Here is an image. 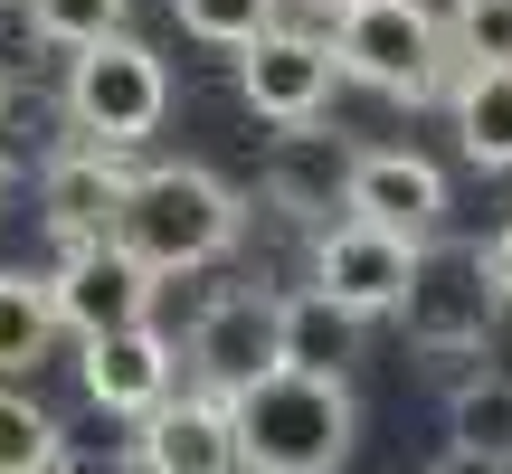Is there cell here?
Returning a JSON list of instances; mask_svg holds the SVG:
<instances>
[{"mask_svg": "<svg viewBox=\"0 0 512 474\" xmlns=\"http://www.w3.org/2000/svg\"><path fill=\"white\" fill-rule=\"evenodd\" d=\"M238 418V474H342L351 456V380H304V370H266L247 399H228Z\"/></svg>", "mask_w": 512, "mask_h": 474, "instance_id": "obj_2", "label": "cell"}, {"mask_svg": "<svg viewBox=\"0 0 512 474\" xmlns=\"http://www.w3.org/2000/svg\"><path fill=\"white\" fill-rule=\"evenodd\" d=\"M408 266H418V247H408V237H389V228H370V219H332V228H313V294L351 304L361 323L399 313Z\"/></svg>", "mask_w": 512, "mask_h": 474, "instance_id": "obj_9", "label": "cell"}, {"mask_svg": "<svg viewBox=\"0 0 512 474\" xmlns=\"http://www.w3.org/2000/svg\"><path fill=\"white\" fill-rule=\"evenodd\" d=\"M361 332H370L361 313L332 304V294H313V285L275 294V361L304 370V380H342V370L361 361Z\"/></svg>", "mask_w": 512, "mask_h": 474, "instance_id": "obj_15", "label": "cell"}, {"mask_svg": "<svg viewBox=\"0 0 512 474\" xmlns=\"http://www.w3.org/2000/svg\"><path fill=\"white\" fill-rule=\"evenodd\" d=\"M332 57H342L351 86L389 95V105H437L456 86V48H446V19L427 0H342Z\"/></svg>", "mask_w": 512, "mask_h": 474, "instance_id": "obj_3", "label": "cell"}, {"mask_svg": "<svg viewBox=\"0 0 512 474\" xmlns=\"http://www.w3.org/2000/svg\"><path fill=\"white\" fill-rule=\"evenodd\" d=\"M29 10V38H48V48H95V38H124V10L133 0H19Z\"/></svg>", "mask_w": 512, "mask_h": 474, "instance_id": "obj_20", "label": "cell"}, {"mask_svg": "<svg viewBox=\"0 0 512 474\" xmlns=\"http://www.w3.org/2000/svg\"><path fill=\"white\" fill-rule=\"evenodd\" d=\"M0 105H10V76H0Z\"/></svg>", "mask_w": 512, "mask_h": 474, "instance_id": "obj_26", "label": "cell"}, {"mask_svg": "<svg viewBox=\"0 0 512 474\" xmlns=\"http://www.w3.org/2000/svg\"><path fill=\"white\" fill-rule=\"evenodd\" d=\"M133 465L143 474H238V418L209 389H171L143 427H133Z\"/></svg>", "mask_w": 512, "mask_h": 474, "instance_id": "obj_12", "label": "cell"}, {"mask_svg": "<svg viewBox=\"0 0 512 474\" xmlns=\"http://www.w3.org/2000/svg\"><path fill=\"white\" fill-rule=\"evenodd\" d=\"M427 474H512V465H494V456H465V446H446V456L427 465Z\"/></svg>", "mask_w": 512, "mask_h": 474, "instance_id": "obj_24", "label": "cell"}, {"mask_svg": "<svg viewBox=\"0 0 512 474\" xmlns=\"http://www.w3.org/2000/svg\"><path fill=\"white\" fill-rule=\"evenodd\" d=\"M332 86H342V57H332V38H313V29H285V19H275L256 48H238V105L256 114V124H275V133L323 124Z\"/></svg>", "mask_w": 512, "mask_h": 474, "instance_id": "obj_7", "label": "cell"}, {"mask_svg": "<svg viewBox=\"0 0 512 474\" xmlns=\"http://www.w3.org/2000/svg\"><path fill=\"white\" fill-rule=\"evenodd\" d=\"M399 323H408V351H427V361H475V351H494L503 294H494L484 247H465V237H427L418 266H408Z\"/></svg>", "mask_w": 512, "mask_h": 474, "instance_id": "obj_4", "label": "cell"}, {"mask_svg": "<svg viewBox=\"0 0 512 474\" xmlns=\"http://www.w3.org/2000/svg\"><path fill=\"white\" fill-rule=\"evenodd\" d=\"M238 228H247V200L219 181V171H200V162H143L105 237L133 247L152 275H200V266H219V256L238 247Z\"/></svg>", "mask_w": 512, "mask_h": 474, "instance_id": "obj_1", "label": "cell"}, {"mask_svg": "<svg viewBox=\"0 0 512 474\" xmlns=\"http://www.w3.org/2000/svg\"><path fill=\"white\" fill-rule=\"evenodd\" d=\"M124 190H133V162H124V152H105V143H57L48 171H38V209H48L57 247L105 237L114 209H124Z\"/></svg>", "mask_w": 512, "mask_h": 474, "instance_id": "obj_13", "label": "cell"}, {"mask_svg": "<svg viewBox=\"0 0 512 474\" xmlns=\"http://www.w3.org/2000/svg\"><path fill=\"white\" fill-rule=\"evenodd\" d=\"M76 380H86V399L105 408V418H133V427H143L152 408L181 389V351H171L152 323H133V332H95V342L76 351Z\"/></svg>", "mask_w": 512, "mask_h": 474, "instance_id": "obj_11", "label": "cell"}, {"mask_svg": "<svg viewBox=\"0 0 512 474\" xmlns=\"http://www.w3.org/2000/svg\"><path fill=\"white\" fill-rule=\"evenodd\" d=\"M10 200H19V162L0 152V209H10Z\"/></svg>", "mask_w": 512, "mask_h": 474, "instance_id": "obj_25", "label": "cell"}, {"mask_svg": "<svg viewBox=\"0 0 512 474\" xmlns=\"http://www.w3.org/2000/svg\"><path fill=\"white\" fill-rule=\"evenodd\" d=\"M171 19H181L200 48H256V38L275 29V0H171Z\"/></svg>", "mask_w": 512, "mask_h": 474, "instance_id": "obj_21", "label": "cell"}, {"mask_svg": "<svg viewBox=\"0 0 512 474\" xmlns=\"http://www.w3.org/2000/svg\"><path fill=\"white\" fill-rule=\"evenodd\" d=\"M446 114H456V143L475 171H512V67H456Z\"/></svg>", "mask_w": 512, "mask_h": 474, "instance_id": "obj_16", "label": "cell"}, {"mask_svg": "<svg viewBox=\"0 0 512 474\" xmlns=\"http://www.w3.org/2000/svg\"><path fill=\"white\" fill-rule=\"evenodd\" d=\"M162 114H171V76H162V57H152L133 29L67 57V124H76V143L133 152V143L162 133Z\"/></svg>", "mask_w": 512, "mask_h": 474, "instance_id": "obj_5", "label": "cell"}, {"mask_svg": "<svg viewBox=\"0 0 512 474\" xmlns=\"http://www.w3.org/2000/svg\"><path fill=\"white\" fill-rule=\"evenodd\" d=\"M342 219H370L408 247L446 228V171L408 143H380V152H351V190H342Z\"/></svg>", "mask_w": 512, "mask_h": 474, "instance_id": "obj_10", "label": "cell"}, {"mask_svg": "<svg viewBox=\"0 0 512 474\" xmlns=\"http://www.w3.org/2000/svg\"><path fill=\"white\" fill-rule=\"evenodd\" d=\"M342 190H351V143L342 133H275V152H266V209H285V219H304V228H332V209H342Z\"/></svg>", "mask_w": 512, "mask_h": 474, "instance_id": "obj_14", "label": "cell"}, {"mask_svg": "<svg viewBox=\"0 0 512 474\" xmlns=\"http://www.w3.org/2000/svg\"><path fill=\"white\" fill-rule=\"evenodd\" d=\"M484 266H494V294H503V313H512V228L484 237Z\"/></svg>", "mask_w": 512, "mask_h": 474, "instance_id": "obj_23", "label": "cell"}, {"mask_svg": "<svg viewBox=\"0 0 512 474\" xmlns=\"http://www.w3.org/2000/svg\"><path fill=\"white\" fill-rule=\"evenodd\" d=\"M446 437H456L465 456L512 465V380L503 370H465V380L446 389Z\"/></svg>", "mask_w": 512, "mask_h": 474, "instance_id": "obj_17", "label": "cell"}, {"mask_svg": "<svg viewBox=\"0 0 512 474\" xmlns=\"http://www.w3.org/2000/svg\"><path fill=\"white\" fill-rule=\"evenodd\" d=\"M48 304H57V332L95 342V332H133V323H152V304H162V275H152L133 247H114V237H86V247H57V266H48Z\"/></svg>", "mask_w": 512, "mask_h": 474, "instance_id": "obj_6", "label": "cell"}, {"mask_svg": "<svg viewBox=\"0 0 512 474\" xmlns=\"http://www.w3.org/2000/svg\"><path fill=\"white\" fill-rule=\"evenodd\" d=\"M332 10H342V0H332Z\"/></svg>", "mask_w": 512, "mask_h": 474, "instance_id": "obj_27", "label": "cell"}, {"mask_svg": "<svg viewBox=\"0 0 512 474\" xmlns=\"http://www.w3.org/2000/svg\"><path fill=\"white\" fill-rule=\"evenodd\" d=\"M0 474H67V427L29 389H0Z\"/></svg>", "mask_w": 512, "mask_h": 474, "instance_id": "obj_19", "label": "cell"}, {"mask_svg": "<svg viewBox=\"0 0 512 474\" xmlns=\"http://www.w3.org/2000/svg\"><path fill=\"white\" fill-rule=\"evenodd\" d=\"M446 48H456V67H512V0H456Z\"/></svg>", "mask_w": 512, "mask_h": 474, "instance_id": "obj_22", "label": "cell"}, {"mask_svg": "<svg viewBox=\"0 0 512 474\" xmlns=\"http://www.w3.org/2000/svg\"><path fill=\"white\" fill-rule=\"evenodd\" d=\"M57 342V304H48V275H19L0 266V380H19V370H38Z\"/></svg>", "mask_w": 512, "mask_h": 474, "instance_id": "obj_18", "label": "cell"}, {"mask_svg": "<svg viewBox=\"0 0 512 474\" xmlns=\"http://www.w3.org/2000/svg\"><path fill=\"white\" fill-rule=\"evenodd\" d=\"M190 380L209 389V399H247L275 361V294H209L200 313H190V342H181Z\"/></svg>", "mask_w": 512, "mask_h": 474, "instance_id": "obj_8", "label": "cell"}]
</instances>
